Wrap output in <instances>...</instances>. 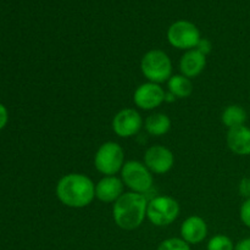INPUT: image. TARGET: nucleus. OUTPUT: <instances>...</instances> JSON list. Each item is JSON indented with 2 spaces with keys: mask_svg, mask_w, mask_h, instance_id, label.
<instances>
[{
  "mask_svg": "<svg viewBox=\"0 0 250 250\" xmlns=\"http://www.w3.org/2000/svg\"><path fill=\"white\" fill-rule=\"evenodd\" d=\"M56 197L68 208H85L95 198V185L83 173H68L58 182Z\"/></svg>",
  "mask_w": 250,
  "mask_h": 250,
  "instance_id": "f257e3e1",
  "label": "nucleus"
},
{
  "mask_svg": "<svg viewBox=\"0 0 250 250\" xmlns=\"http://www.w3.org/2000/svg\"><path fill=\"white\" fill-rule=\"evenodd\" d=\"M148 203L146 195L141 193H124L112 207L115 224L126 231L138 229L146 216Z\"/></svg>",
  "mask_w": 250,
  "mask_h": 250,
  "instance_id": "f03ea898",
  "label": "nucleus"
},
{
  "mask_svg": "<svg viewBox=\"0 0 250 250\" xmlns=\"http://www.w3.org/2000/svg\"><path fill=\"white\" fill-rule=\"evenodd\" d=\"M141 70L144 77L153 83L166 82L172 77V62L167 54L159 49L149 50L141 61Z\"/></svg>",
  "mask_w": 250,
  "mask_h": 250,
  "instance_id": "7ed1b4c3",
  "label": "nucleus"
},
{
  "mask_svg": "<svg viewBox=\"0 0 250 250\" xmlns=\"http://www.w3.org/2000/svg\"><path fill=\"white\" fill-rule=\"evenodd\" d=\"M180 215V204L177 200L167 195H159L148 203L146 217L158 227L170 226Z\"/></svg>",
  "mask_w": 250,
  "mask_h": 250,
  "instance_id": "20e7f679",
  "label": "nucleus"
},
{
  "mask_svg": "<svg viewBox=\"0 0 250 250\" xmlns=\"http://www.w3.org/2000/svg\"><path fill=\"white\" fill-rule=\"evenodd\" d=\"M125 165L124 149L116 142L102 144L94 156V166L105 176H115Z\"/></svg>",
  "mask_w": 250,
  "mask_h": 250,
  "instance_id": "39448f33",
  "label": "nucleus"
},
{
  "mask_svg": "<svg viewBox=\"0 0 250 250\" xmlns=\"http://www.w3.org/2000/svg\"><path fill=\"white\" fill-rule=\"evenodd\" d=\"M121 180L132 192L146 194L153 187V175L146 164L136 160L125 163L121 170Z\"/></svg>",
  "mask_w": 250,
  "mask_h": 250,
  "instance_id": "423d86ee",
  "label": "nucleus"
},
{
  "mask_svg": "<svg viewBox=\"0 0 250 250\" xmlns=\"http://www.w3.org/2000/svg\"><path fill=\"white\" fill-rule=\"evenodd\" d=\"M202 39L200 32L194 23L186 20L176 21L168 27L167 41L173 48L180 50H192L197 48Z\"/></svg>",
  "mask_w": 250,
  "mask_h": 250,
  "instance_id": "0eeeda50",
  "label": "nucleus"
},
{
  "mask_svg": "<svg viewBox=\"0 0 250 250\" xmlns=\"http://www.w3.org/2000/svg\"><path fill=\"white\" fill-rule=\"evenodd\" d=\"M143 127V119L136 109H124L115 115L112 120V129L121 138L133 137Z\"/></svg>",
  "mask_w": 250,
  "mask_h": 250,
  "instance_id": "6e6552de",
  "label": "nucleus"
},
{
  "mask_svg": "<svg viewBox=\"0 0 250 250\" xmlns=\"http://www.w3.org/2000/svg\"><path fill=\"white\" fill-rule=\"evenodd\" d=\"M144 164L155 175L167 173L175 164L172 151L164 146H153L146 149L144 154Z\"/></svg>",
  "mask_w": 250,
  "mask_h": 250,
  "instance_id": "1a4fd4ad",
  "label": "nucleus"
},
{
  "mask_svg": "<svg viewBox=\"0 0 250 250\" xmlns=\"http://www.w3.org/2000/svg\"><path fill=\"white\" fill-rule=\"evenodd\" d=\"M165 90L160 84L153 82H146L139 85L133 95V102L136 106L142 110H154L165 102Z\"/></svg>",
  "mask_w": 250,
  "mask_h": 250,
  "instance_id": "9d476101",
  "label": "nucleus"
},
{
  "mask_svg": "<svg viewBox=\"0 0 250 250\" xmlns=\"http://www.w3.org/2000/svg\"><path fill=\"white\" fill-rule=\"evenodd\" d=\"M125 183L116 176H105L95 185V198L103 203H115L124 194Z\"/></svg>",
  "mask_w": 250,
  "mask_h": 250,
  "instance_id": "9b49d317",
  "label": "nucleus"
},
{
  "mask_svg": "<svg viewBox=\"0 0 250 250\" xmlns=\"http://www.w3.org/2000/svg\"><path fill=\"white\" fill-rule=\"evenodd\" d=\"M208 225L200 216H189L181 225V237L188 244H199L207 238Z\"/></svg>",
  "mask_w": 250,
  "mask_h": 250,
  "instance_id": "f8f14e48",
  "label": "nucleus"
},
{
  "mask_svg": "<svg viewBox=\"0 0 250 250\" xmlns=\"http://www.w3.org/2000/svg\"><path fill=\"white\" fill-rule=\"evenodd\" d=\"M207 66V56L197 49L186 51L180 60V70L183 76L195 78L204 71Z\"/></svg>",
  "mask_w": 250,
  "mask_h": 250,
  "instance_id": "ddd939ff",
  "label": "nucleus"
},
{
  "mask_svg": "<svg viewBox=\"0 0 250 250\" xmlns=\"http://www.w3.org/2000/svg\"><path fill=\"white\" fill-rule=\"evenodd\" d=\"M227 146L237 155H250V128L247 126H239L229 129Z\"/></svg>",
  "mask_w": 250,
  "mask_h": 250,
  "instance_id": "4468645a",
  "label": "nucleus"
},
{
  "mask_svg": "<svg viewBox=\"0 0 250 250\" xmlns=\"http://www.w3.org/2000/svg\"><path fill=\"white\" fill-rule=\"evenodd\" d=\"M144 127H146V131L148 132L150 136H165L171 128V120L167 115L161 114V112L151 114L146 119Z\"/></svg>",
  "mask_w": 250,
  "mask_h": 250,
  "instance_id": "2eb2a0df",
  "label": "nucleus"
},
{
  "mask_svg": "<svg viewBox=\"0 0 250 250\" xmlns=\"http://www.w3.org/2000/svg\"><path fill=\"white\" fill-rule=\"evenodd\" d=\"M168 92L172 93L177 99H185L193 93V84L190 78L183 75H172L167 81Z\"/></svg>",
  "mask_w": 250,
  "mask_h": 250,
  "instance_id": "dca6fc26",
  "label": "nucleus"
},
{
  "mask_svg": "<svg viewBox=\"0 0 250 250\" xmlns=\"http://www.w3.org/2000/svg\"><path fill=\"white\" fill-rule=\"evenodd\" d=\"M248 115L247 111L241 106V105H229L222 112V124L229 129L236 128V127L244 126Z\"/></svg>",
  "mask_w": 250,
  "mask_h": 250,
  "instance_id": "f3484780",
  "label": "nucleus"
},
{
  "mask_svg": "<svg viewBox=\"0 0 250 250\" xmlns=\"http://www.w3.org/2000/svg\"><path fill=\"white\" fill-rule=\"evenodd\" d=\"M208 250H234L233 242L225 234H216L209 241Z\"/></svg>",
  "mask_w": 250,
  "mask_h": 250,
  "instance_id": "a211bd4d",
  "label": "nucleus"
},
{
  "mask_svg": "<svg viewBox=\"0 0 250 250\" xmlns=\"http://www.w3.org/2000/svg\"><path fill=\"white\" fill-rule=\"evenodd\" d=\"M158 250H190L189 244L182 238H168L161 242Z\"/></svg>",
  "mask_w": 250,
  "mask_h": 250,
  "instance_id": "6ab92c4d",
  "label": "nucleus"
},
{
  "mask_svg": "<svg viewBox=\"0 0 250 250\" xmlns=\"http://www.w3.org/2000/svg\"><path fill=\"white\" fill-rule=\"evenodd\" d=\"M239 216H241V221L243 222L244 226L250 229V198L242 204Z\"/></svg>",
  "mask_w": 250,
  "mask_h": 250,
  "instance_id": "aec40b11",
  "label": "nucleus"
},
{
  "mask_svg": "<svg viewBox=\"0 0 250 250\" xmlns=\"http://www.w3.org/2000/svg\"><path fill=\"white\" fill-rule=\"evenodd\" d=\"M197 49L198 51H200V53L202 54H204L205 56L208 55V54H210L211 53V50H212V44H211V42L209 41V39H207V38H202L199 41V43H198V45H197Z\"/></svg>",
  "mask_w": 250,
  "mask_h": 250,
  "instance_id": "412c9836",
  "label": "nucleus"
},
{
  "mask_svg": "<svg viewBox=\"0 0 250 250\" xmlns=\"http://www.w3.org/2000/svg\"><path fill=\"white\" fill-rule=\"evenodd\" d=\"M238 192L242 197L249 199L250 198V178L246 177L239 182L238 186Z\"/></svg>",
  "mask_w": 250,
  "mask_h": 250,
  "instance_id": "4be33fe9",
  "label": "nucleus"
},
{
  "mask_svg": "<svg viewBox=\"0 0 250 250\" xmlns=\"http://www.w3.org/2000/svg\"><path fill=\"white\" fill-rule=\"evenodd\" d=\"M7 120H9V114H7L6 107L2 104H0V129H2L6 126Z\"/></svg>",
  "mask_w": 250,
  "mask_h": 250,
  "instance_id": "5701e85b",
  "label": "nucleus"
},
{
  "mask_svg": "<svg viewBox=\"0 0 250 250\" xmlns=\"http://www.w3.org/2000/svg\"><path fill=\"white\" fill-rule=\"evenodd\" d=\"M234 250H250V238H244L234 246Z\"/></svg>",
  "mask_w": 250,
  "mask_h": 250,
  "instance_id": "b1692460",
  "label": "nucleus"
},
{
  "mask_svg": "<svg viewBox=\"0 0 250 250\" xmlns=\"http://www.w3.org/2000/svg\"><path fill=\"white\" fill-rule=\"evenodd\" d=\"M177 99V98L175 97V95L172 94V93H166V95H165V102L166 103H172V102H175V100Z\"/></svg>",
  "mask_w": 250,
  "mask_h": 250,
  "instance_id": "393cba45",
  "label": "nucleus"
}]
</instances>
